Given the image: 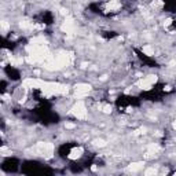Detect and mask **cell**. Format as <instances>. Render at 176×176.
I'll list each match as a JSON object with an SVG mask.
<instances>
[{
	"label": "cell",
	"mask_w": 176,
	"mask_h": 176,
	"mask_svg": "<svg viewBox=\"0 0 176 176\" xmlns=\"http://www.w3.org/2000/svg\"><path fill=\"white\" fill-rule=\"evenodd\" d=\"M157 81V77L156 76H147L146 78H142L139 81L136 83V86L142 88V90H150V87L153 86L154 83Z\"/></svg>",
	"instance_id": "cell-1"
},
{
	"label": "cell",
	"mask_w": 176,
	"mask_h": 176,
	"mask_svg": "<svg viewBox=\"0 0 176 176\" xmlns=\"http://www.w3.org/2000/svg\"><path fill=\"white\" fill-rule=\"evenodd\" d=\"M72 113L76 116L77 118H84L87 116V110H86V106L83 102H77L72 109Z\"/></svg>",
	"instance_id": "cell-2"
},
{
	"label": "cell",
	"mask_w": 176,
	"mask_h": 176,
	"mask_svg": "<svg viewBox=\"0 0 176 176\" xmlns=\"http://www.w3.org/2000/svg\"><path fill=\"white\" fill-rule=\"evenodd\" d=\"M74 90H76V95L83 96V95L88 94V91L91 90V87L88 86V84H77V86L74 87Z\"/></svg>",
	"instance_id": "cell-3"
},
{
	"label": "cell",
	"mask_w": 176,
	"mask_h": 176,
	"mask_svg": "<svg viewBox=\"0 0 176 176\" xmlns=\"http://www.w3.org/2000/svg\"><path fill=\"white\" fill-rule=\"evenodd\" d=\"M62 30L66 33H73L74 32V21L70 18H68L62 25Z\"/></svg>",
	"instance_id": "cell-4"
},
{
	"label": "cell",
	"mask_w": 176,
	"mask_h": 176,
	"mask_svg": "<svg viewBox=\"0 0 176 176\" xmlns=\"http://www.w3.org/2000/svg\"><path fill=\"white\" fill-rule=\"evenodd\" d=\"M83 154V149L81 147H78V149H74L70 153V156H69V158H72V160H76V158H80Z\"/></svg>",
	"instance_id": "cell-5"
},
{
	"label": "cell",
	"mask_w": 176,
	"mask_h": 176,
	"mask_svg": "<svg viewBox=\"0 0 176 176\" xmlns=\"http://www.w3.org/2000/svg\"><path fill=\"white\" fill-rule=\"evenodd\" d=\"M142 167H143V163H134V164H131V165H129V171L136 172V171H139Z\"/></svg>",
	"instance_id": "cell-6"
},
{
	"label": "cell",
	"mask_w": 176,
	"mask_h": 176,
	"mask_svg": "<svg viewBox=\"0 0 176 176\" xmlns=\"http://www.w3.org/2000/svg\"><path fill=\"white\" fill-rule=\"evenodd\" d=\"M143 52H145L146 55H153L154 50H153V47H150V45H145V47H143Z\"/></svg>",
	"instance_id": "cell-7"
},
{
	"label": "cell",
	"mask_w": 176,
	"mask_h": 176,
	"mask_svg": "<svg viewBox=\"0 0 176 176\" xmlns=\"http://www.w3.org/2000/svg\"><path fill=\"white\" fill-rule=\"evenodd\" d=\"M21 28H23V29H32V28H33V23L23 21V22H21Z\"/></svg>",
	"instance_id": "cell-8"
},
{
	"label": "cell",
	"mask_w": 176,
	"mask_h": 176,
	"mask_svg": "<svg viewBox=\"0 0 176 176\" xmlns=\"http://www.w3.org/2000/svg\"><path fill=\"white\" fill-rule=\"evenodd\" d=\"M94 143H95V146H99V147H105V146H106V142H105L103 139H96Z\"/></svg>",
	"instance_id": "cell-9"
},
{
	"label": "cell",
	"mask_w": 176,
	"mask_h": 176,
	"mask_svg": "<svg viewBox=\"0 0 176 176\" xmlns=\"http://www.w3.org/2000/svg\"><path fill=\"white\" fill-rule=\"evenodd\" d=\"M145 173H146V175H156V173H157V171H156L154 168H150V169H147Z\"/></svg>",
	"instance_id": "cell-10"
},
{
	"label": "cell",
	"mask_w": 176,
	"mask_h": 176,
	"mask_svg": "<svg viewBox=\"0 0 176 176\" xmlns=\"http://www.w3.org/2000/svg\"><path fill=\"white\" fill-rule=\"evenodd\" d=\"M103 112H105V113H110V112H112V107H110V106H105Z\"/></svg>",
	"instance_id": "cell-11"
},
{
	"label": "cell",
	"mask_w": 176,
	"mask_h": 176,
	"mask_svg": "<svg viewBox=\"0 0 176 176\" xmlns=\"http://www.w3.org/2000/svg\"><path fill=\"white\" fill-rule=\"evenodd\" d=\"M1 28H3V30H6V29H8V23H6L4 21L1 22Z\"/></svg>",
	"instance_id": "cell-12"
},
{
	"label": "cell",
	"mask_w": 176,
	"mask_h": 176,
	"mask_svg": "<svg viewBox=\"0 0 176 176\" xmlns=\"http://www.w3.org/2000/svg\"><path fill=\"white\" fill-rule=\"evenodd\" d=\"M66 128L72 129V128H74V124H66Z\"/></svg>",
	"instance_id": "cell-13"
},
{
	"label": "cell",
	"mask_w": 176,
	"mask_h": 176,
	"mask_svg": "<svg viewBox=\"0 0 176 176\" xmlns=\"http://www.w3.org/2000/svg\"><path fill=\"white\" fill-rule=\"evenodd\" d=\"M173 128H175V129H176V121L173 122Z\"/></svg>",
	"instance_id": "cell-14"
}]
</instances>
